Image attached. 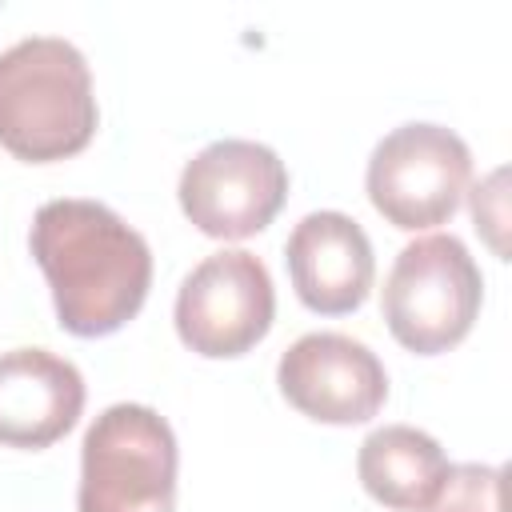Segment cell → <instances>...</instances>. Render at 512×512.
<instances>
[{
	"label": "cell",
	"instance_id": "5b68a950",
	"mask_svg": "<svg viewBox=\"0 0 512 512\" xmlns=\"http://www.w3.org/2000/svg\"><path fill=\"white\" fill-rule=\"evenodd\" d=\"M472 180L468 144L444 124H400L368 156V200L400 232L448 224Z\"/></svg>",
	"mask_w": 512,
	"mask_h": 512
},
{
	"label": "cell",
	"instance_id": "6da1fadb",
	"mask_svg": "<svg viewBox=\"0 0 512 512\" xmlns=\"http://www.w3.org/2000/svg\"><path fill=\"white\" fill-rule=\"evenodd\" d=\"M28 248L52 288L60 328L72 336H112L148 300V240L100 200L40 204Z\"/></svg>",
	"mask_w": 512,
	"mask_h": 512
},
{
	"label": "cell",
	"instance_id": "7c38bea8",
	"mask_svg": "<svg viewBox=\"0 0 512 512\" xmlns=\"http://www.w3.org/2000/svg\"><path fill=\"white\" fill-rule=\"evenodd\" d=\"M504 472L496 464H448L424 512H504Z\"/></svg>",
	"mask_w": 512,
	"mask_h": 512
},
{
	"label": "cell",
	"instance_id": "8fae6325",
	"mask_svg": "<svg viewBox=\"0 0 512 512\" xmlns=\"http://www.w3.org/2000/svg\"><path fill=\"white\" fill-rule=\"evenodd\" d=\"M356 472L376 504L392 512H424L448 472V456L436 436L412 424H384L364 436Z\"/></svg>",
	"mask_w": 512,
	"mask_h": 512
},
{
	"label": "cell",
	"instance_id": "ba28073f",
	"mask_svg": "<svg viewBox=\"0 0 512 512\" xmlns=\"http://www.w3.org/2000/svg\"><path fill=\"white\" fill-rule=\"evenodd\" d=\"M284 400L320 424H364L384 408L388 372L376 352L344 332H308L276 364Z\"/></svg>",
	"mask_w": 512,
	"mask_h": 512
},
{
	"label": "cell",
	"instance_id": "30bf717a",
	"mask_svg": "<svg viewBox=\"0 0 512 512\" xmlns=\"http://www.w3.org/2000/svg\"><path fill=\"white\" fill-rule=\"evenodd\" d=\"M84 376L48 348L0 352V444L40 452L76 428Z\"/></svg>",
	"mask_w": 512,
	"mask_h": 512
},
{
	"label": "cell",
	"instance_id": "3957f363",
	"mask_svg": "<svg viewBox=\"0 0 512 512\" xmlns=\"http://www.w3.org/2000/svg\"><path fill=\"white\" fill-rule=\"evenodd\" d=\"M80 512H172L176 436L148 404L104 408L80 444Z\"/></svg>",
	"mask_w": 512,
	"mask_h": 512
},
{
	"label": "cell",
	"instance_id": "52a82bcc",
	"mask_svg": "<svg viewBox=\"0 0 512 512\" xmlns=\"http://www.w3.org/2000/svg\"><path fill=\"white\" fill-rule=\"evenodd\" d=\"M180 208L212 240L264 232L288 200L284 160L256 140H216L180 172Z\"/></svg>",
	"mask_w": 512,
	"mask_h": 512
},
{
	"label": "cell",
	"instance_id": "9c48e42d",
	"mask_svg": "<svg viewBox=\"0 0 512 512\" xmlns=\"http://www.w3.org/2000/svg\"><path fill=\"white\" fill-rule=\"evenodd\" d=\"M284 264L300 304L320 316L356 312L368 300L372 276H376L368 232L352 216L332 208L308 212L292 228L284 244Z\"/></svg>",
	"mask_w": 512,
	"mask_h": 512
},
{
	"label": "cell",
	"instance_id": "8992f818",
	"mask_svg": "<svg viewBox=\"0 0 512 512\" xmlns=\"http://www.w3.org/2000/svg\"><path fill=\"white\" fill-rule=\"evenodd\" d=\"M276 316V288L260 256L224 248L204 256L176 292V332L184 348L208 360H232L256 348Z\"/></svg>",
	"mask_w": 512,
	"mask_h": 512
},
{
	"label": "cell",
	"instance_id": "7a4b0ae2",
	"mask_svg": "<svg viewBox=\"0 0 512 512\" xmlns=\"http://www.w3.org/2000/svg\"><path fill=\"white\" fill-rule=\"evenodd\" d=\"M84 52L64 36H24L0 52V144L28 164L68 160L96 136Z\"/></svg>",
	"mask_w": 512,
	"mask_h": 512
},
{
	"label": "cell",
	"instance_id": "277c9868",
	"mask_svg": "<svg viewBox=\"0 0 512 512\" xmlns=\"http://www.w3.org/2000/svg\"><path fill=\"white\" fill-rule=\"evenodd\" d=\"M480 300H484V276L476 260L456 236L436 232L400 248L384 280L380 312L388 332L408 352L436 356L456 348L472 332L480 316Z\"/></svg>",
	"mask_w": 512,
	"mask_h": 512
}]
</instances>
